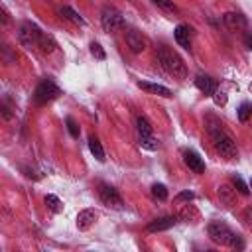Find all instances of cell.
<instances>
[{"instance_id":"1","label":"cell","mask_w":252,"mask_h":252,"mask_svg":"<svg viewBox=\"0 0 252 252\" xmlns=\"http://www.w3.org/2000/svg\"><path fill=\"white\" fill-rule=\"evenodd\" d=\"M158 61H159V65L163 67V71L169 73L171 77H175V79H185V77H187L185 61L179 57L177 51L169 49L167 45H161V47L158 49Z\"/></svg>"},{"instance_id":"2","label":"cell","mask_w":252,"mask_h":252,"mask_svg":"<svg viewBox=\"0 0 252 252\" xmlns=\"http://www.w3.org/2000/svg\"><path fill=\"white\" fill-rule=\"evenodd\" d=\"M209 134H211V138H213L215 150H217L222 158H226V159H236V158H238L236 144H234L232 138L220 128V122L215 120V122L209 126Z\"/></svg>"},{"instance_id":"3","label":"cell","mask_w":252,"mask_h":252,"mask_svg":"<svg viewBox=\"0 0 252 252\" xmlns=\"http://www.w3.org/2000/svg\"><path fill=\"white\" fill-rule=\"evenodd\" d=\"M207 232H209V238L215 242V244H220V246H230V248H242L244 242L240 240V236L236 232H232L224 222L220 220H213L207 224Z\"/></svg>"},{"instance_id":"4","label":"cell","mask_w":252,"mask_h":252,"mask_svg":"<svg viewBox=\"0 0 252 252\" xmlns=\"http://www.w3.org/2000/svg\"><path fill=\"white\" fill-rule=\"evenodd\" d=\"M100 24H102V30L108 32V33H116V32H120V30L126 28L122 14L114 6H104L102 8V12H100Z\"/></svg>"},{"instance_id":"5","label":"cell","mask_w":252,"mask_h":252,"mask_svg":"<svg viewBox=\"0 0 252 252\" xmlns=\"http://www.w3.org/2000/svg\"><path fill=\"white\" fill-rule=\"evenodd\" d=\"M41 35H43L41 30H39L35 24H32V22H24V24L20 26V30H18V39H20V43H22L24 47H28V49L37 47Z\"/></svg>"},{"instance_id":"6","label":"cell","mask_w":252,"mask_h":252,"mask_svg":"<svg viewBox=\"0 0 252 252\" xmlns=\"http://www.w3.org/2000/svg\"><path fill=\"white\" fill-rule=\"evenodd\" d=\"M59 94H61V89H59L51 79H43V81L37 85L33 98H35V102L45 104V102H49V100H55Z\"/></svg>"},{"instance_id":"7","label":"cell","mask_w":252,"mask_h":252,"mask_svg":"<svg viewBox=\"0 0 252 252\" xmlns=\"http://www.w3.org/2000/svg\"><path fill=\"white\" fill-rule=\"evenodd\" d=\"M98 197H100V201H102L106 207H110V209H116V211H122V209H124V201H122L120 193H118L112 185L100 183V185H98Z\"/></svg>"},{"instance_id":"8","label":"cell","mask_w":252,"mask_h":252,"mask_svg":"<svg viewBox=\"0 0 252 252\" xmlns=\"http://www.w3.org/2000/svg\"><path fill=\"white\" fill-rule=\"evenodd\" d=\"M126 43H128V47H130L134 53H142V51L148 47V39H146V35H144L142 32L134 30V28L126 30Z\"/></svg>"},{"instance_id":"9","label":"cell","mask_w":252,"mask_h":252,"mask_svg":"<svg viewBox=\"0 0 252 252\" xmlns=\"http://www.w3.org/2000/svg\"><path fill=\"white\" fill-rule=\"evenodd\" d=\"M96 219H98V213H96L94 209H83V211L77 215L75 224H77L79 230H89V228L94 224Z\"/></svg>"},{"instance_id":"10","label":"cell","mask_w":252,"mask_h":252,"mask_svg":"<svg viewBox=\"0 0 252 252\" xmlns=\"http://www.w3.org/2000/svg\"><path fill=\"white\" fill-rule=\"evenodd\" d=\"M173 35H175V41H177L181 47H185V49H189V47H191V39H193V28H191L189 24H179V26L175 28Z\"/></svg>"},{"instance_id":"11","label":"cell","mask_w":252,"mask_h":252,"mask_svg":"<svg viewBox=\"0 0 252 252\" xmlns=\"http://www.w3.org/2000/svg\"><path fill=\"white\" fill-rule=\"evenodd\" d=\"M222 22H224V26L226 28H230V30H246V18L242 16V14H238V12H226L224 16H222Z\"/></svg>"},{"instance_id":"12","label":"cell","mask_w":252,"mask_h":252,"mask_svg":"<svg viewBox=\"0 0 252 252\" xmlns=\"http://www.w3.org/2000/svg\"><path fill=\"white\" fill-rule=\"evenodd\" d=\"M183 161H185V165H187L193 173H203V171H205V161H203L195 152H191V150H185V152H183Z\"/></svg>"},{"instance_id":"13","label":"cell","mask_w":252,"mask_h":252,"mask_svg":"<svg viewBox=\"0 0 252 252\" xmlns=\"http://www.w3.org/2000/svg\"><path fill=\"white\" fill-rule=\"evenodd\" d=\"M138 87H140V89H144V91H148V93H152V94L163 96V98H171V96H173V93H171V91H169L167 87H163V85H158V83L138 81Z\"/></svg>"},{"instance_id":"14","label":"cell","mask_w":252,"mask_h":252,"mask_svg":"<svg viewBox=\"0 0 252 252\" xmlns=\"http://www.w3.org/2000/svg\"><path fill=\"white\" fill-rule=\"evenodd\" d=\"M175 222H177V217H161V219L152 220L146 228H148V232H159V230H167V228L175 226Z\"/></svg>"},{"instance_id":"15","label":"cell","mask_w":252,"mask_h":252,"mask_svg":"<svg viewBox=\"0 0 252 252\" xmlns=\"http://www.w3.org/2000/svg\"><path fill=\"white\" fill-rule=\"evenodd\" d=\"M195 87H197L201 93H205V94H213V93L217 91V83H215V79H211L209 75H199V77L195 79Z\"/></svg>"},{"instance_id":"16","label":"cell","mask_w":252,"mask_h":252,"mask_svg":"<svg viewBox=\"0 0 252 252\" xmlns=\"http://www.w3.org/2000/svg\"><path fill=\"white\" fill-rule=\"evenodd\" d=\"M179 219L181 220H185V222H193V224H197L199 220H201V213L193 207V205H185L181 211H179Z\"/></svg>"},{"instance_id":"17","label":"cell","mask_w":252,"mask_h":252,"mask_svg":"<svg viewBox=\"0 0 252 252\" xmlns=\"http://www.w3.org/2000/svg\"><path fill=\"white\" fill-rule=\"evenodd\" d=\"M219 199L226 205V207H232L236 203V189H232L230 185H220L219 187Z\"/></svg>"},{"instance_id":"18","label":"cell","mask_w":252,"mask_h":252,"mask_svg":"<svg viewBox=\"0 0 252 252\" xmlns=\"http://www.w3.org/2000/svg\"><path fill=\"white\" fill-rule=\"evenodd\" d=\"M89 150H91V154H93L98 161H104V150H102V144L98 142V138H94V136L89 138Z\"/></svg>"},{"instance_id":"19","label":"cell","mask_w":252,"mask_h":252,"mask_svg":"<svg viewBox=\"0 0 252 252\" xmlns=\"http://www.w3.org/2000/svg\"><path fill=\"white\" fill-rule=\"evenodd\" d=\"M45 205H47V209L51 211V213H61L63 211V203H61V199L57 197V195H45Z\"/></svg>"},{"instance_id":"20","label":"cell","mask_w":252,"mask_h":252,"mask_svg":"<svg viewBox=\"0 0 252 252\" xmlns=\"http://www.w3.org/2000/svg\"><path fill=\"white\" fill-rule=\"evenodd\" d=\"M61 14H63L67 20H71L73 24H79V26H83V24H85V20H83V18H81V16H79L71 6H63V8H61Z\"/></svg>"},{"instance_id":"21","label":"cell","mask_w":252,"mask_h":252,"mask_svg":"<svg viewBox=\"0 0 252 252\" xmlns=\"http://www.w3.org/2000/svg\"><path fill=\"white\" fill-rule=\"evenodd\" d=\"M136 128H138V134H140V136H152V134H154L152 124H150L144 116H140V118L136 120Z\"/></svg>"},{"instance_id":"22","label":"cell","mask_w":252,"mask_h":252,"mask_svg":"<svg viewBox=\"0 0 252 252\" xmlns=\"http://www.w3.org/2000/svg\"><path fill=\"white\" fill-rule=\"evenodd\" d=\"M158 8H161L163 12H167V14H179V10H177V6L173 4V0H152Z\"/></svg>"},{"instance_id":"23","label":"cell","mask_w":252,"mask_h":252,"mask_svg":"<svg viewBox=\"0 0 252 252\" xmlns=\"http://www.w3.org/2000/svg\"><path fill=\"white\" fill-rule=\"evenodd\" d=\"M140 146L144 150H150V152H156L159 148V144H158V140L154 136H140Z\"/></svg>"},{"instance_id":"24","label":"cell","mask_w":252,"mask_h":252,"mask_svg":"<svg viewBox=\"0 0 252 252\" xmlns=\"http://www.w3.org/2000/svg\"><path fill=\"white\" fill-rule=\"evenodd\" d=\"M37 47H41V51H43V53H51V51L55 49V41H53L49 35H45V33H43V35H41V39H39V45H37Z\"/></svg>"},{"instance_id":"25","label":"cell","mask_w":252,"mask_h":252,"mask_svg":"<svg viewBox=\"0 0 252 252\" xmlns=\"http://www.w3.org/2000/svg\"><path fill=\"white\" fill-rule=\"evenodd\" d=\"M152 195H154L156 199H159V201H165V199H167V189H165V185L154 183V185H152Z\"/></svg>"},{"instance_id":"26","label":"cell","mask_w":252,"mask_h":252,"mask_svg":"<svg viewBox=\"0 0 252 252\" xmlns=\"http://www.w3.org/2000/svg\"><path fill=\"white\" fill-rule=\"evenodd\" d=\"M91 53H93V57L94 59H106V53H104V49H102V45L100 43H96V41H93L91 43Z\"/></svg>"},{"instance_id":"27","label":"cell","mask_w":252,"mask_h":252,"mask_svg":"<svg viewBox=\"0 0 252 252\" xmlns=\"http://www.w3.org/2000/svg\"><path fill=\"white\" fill-rule=\"evenodd\" d=\"M211 96H213V100H215V104H217V106H224V104H226V100H228L226 93H224V91H220V89H217Z\"/></svg>"},{"instance_id":"28","label":"cell","mask_w":252,"mask_h":252,"mask_svg":"<svg viewBox=\"0 0 252 252\" xmlns=\"http://www.w3.org/2000/svg\"><path fill=\"white\" fill-rule=\"evenodd\" d=\"M232 183H234V189H236L238 193H242V195H248V193H250V185H246L240 177H232Z\"/></svg>"},{"instance_id":"29","label":"cell","mask_w":252,"mask_h":252,"mask_svg":"<svg viewBox=\"0 0 252 252\" xmlns=\"http://www.w3.org/2000/svg\"><path fill=\"white\" fill-rule=\"evenodd\" d=\"M250 114H252V106H250V104H242V106L238 108V120H240V122H246Z\"/></svg>"},{"instance_id":"30","label":"cell","mask_w":252,"mask_h":252,"mask_svg":"<svg viewBox=\"0 0 252 252\" xmlns=\"http://www.w3.org/2000/svg\"><path fill=\"white\" fill-rule=\"evenodd\" d=\"M193 199H195V193H193V191H181V193L175 195L173 201H175V203H183V201L189 203V201H193Z\"/></svg>"},{"instance_id":"31","label":"cell","mask_w":252,"mask_h":252,"mask_svg":"<svg viewBox=\"0 0 252 252\" xmlns=\"http://www.w3.org/2000/svg\"><path fill=\"white\" fill-rule=\"evenodd\" d=\"M67 130H69V134L73 136V138H79V126H77V122L71 118V116H67Z\"/></svg>"},{"instance_id":"32","label":"cell","mask_w":252,"mask_h":252,"mask_svg":"<svg viewBox=\"0 0 252 252\" xmlns=\"http://www.w3.org/2000/svg\"><path fill=\"white\" fill-rule=\"evenodd\" d=\"M242 220L248 228H252V207H246L244 213H242Z\"/></svg>"},{"instance_id":"33","label":"cell","mask_w":252,"mask_h":252,"mask_svg":"<svg viewBox=\"0 0 252 252\" xmlns=\"http://www.w3.org/2000/svg\"><path fill=\"white\" fill-rule=\"evenodd\" d=\"M244 45H246V47L252 51V33H250V32L244 35Z\"/></svg>"},{"instance_id":"34","label":"cell","mask_w":252,"mask_h":252,"mask_svg":"<svg viewBox=\"0 0 252 252\" xmlns=\"http://www.w3.org/2000/svg\"><path fill=\"white\" fill-rule=\"evenodd\" d=\"M250 189H252V179H250Z\"/></svg>"}]
</instances>
